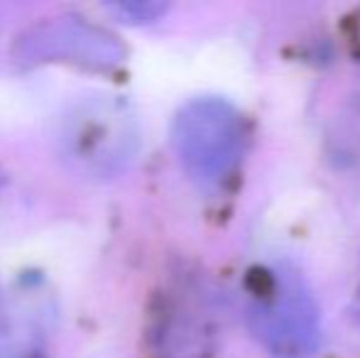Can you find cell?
I'll return each mask as SVG.
<instances>
[{
	"label": "cell",
	"instance_id": "cell-1",
	"mask_svg": "<svg viewBox=\"0 0 360 358\" xmlns=\"http://www.w3.org/2000/svg\"><path fill=\"white\" fill-rule=\"evenodd\" d=\"M140 148L135 113L123 98L89 94L62 115L59 150L64 162L84 177L110 179L125 172Z\"/></svg>",
	"mask_w": 360,
	"mask_h": 358
},
{
	"label": "cell",
	"instance_id": "cell-2",
	"mask_svg": "<svg viewBox=\"0 0 360 358\" xmlns=\"http://www.w3.org/2000/svg\"><path fill=\"white\" fill-rule=\"evenodd\" d=\"M248 324L277 358H304L319 344V307L307 282L287 265L260 268L250 275Z\"/></svg>",
	"mask_w": 360,
	"mask_h": 358
},
{
	"label": "cell",
	"instance_id": "cell-3",
	"mask_svg": "<svg viewBox=\"0 0 360 358\" xmlns=\"http://www.w3.org/2000/svg\"><path fill=\"white\" fill-rule=\"evenodd\" d=\"M248 143L243 115L216 96L191 98L172 120V145L184 172L201 186H221L236 174Z\"/></svg>",
	"mask_w": 360,
	"mask_h": 358
},
{
	"label": "cell",
	"instance_id": "cell-4",
	"mask_svg": "<svg viewBox=\"0 0 360 358\" xmlns=\"http://www.w3.org/2000/svg\"><path fill=\"white\" fill-rule=\"evenodd\" d=\"M13 57L20 64H74L91 72H113L128 59L118 34L81 15L49 18L18 34Z\"/></svg>",
	"mask_w": 360,
	"mask_h": 358
},
{
	"label": "cell",
	"instance_id": "cell-5",
	"mask_svg": "<svg viewBox=\"0 0 360 358\" xmlns=\"http://www.w3.org/2000/svg\"><path fill=\"white\" fill-rule=\"evenodd\" d=\"M49 319L52 305L37 282L0 292V358H47Z\"/></svg>",
	"mask_w": 360,
	"mask_h": 358
},
{
	"label": "cell",
	"instance_id": "cell-6",
	"mask_svg": "<svg viewBox=\"0 0 360 358\" xmlns=\"http://www.w3.org/2000/svg\"><path fill=\"white\" fill-rule=\"evenodd\" d=\"M214 339L209 307L196 295L174 292L157 317L152 358H211Z\"/></svg>",
	"mask_w": 360,
	"mask_h": 358
},
{
	"label": "cell",
	"instance_id": "cell-7",
	"mask_svg": "<svg viewBox=\"0 0 360 358\" xmlns=\"http://www.w3.org/2000/svg\"><path fill=\"white\" fill-rule=\"evenodd\" d=\"M108 10L113 15H118L123 23L130 25H147L160 20L167 13L165 3H157V0H135V3H113L108 5Z\"/></svg>",
	"mask_w": 360,
	"mask_h": 358
},
{
	"label": "cell",
	"instance_id": "cell-8",
	"mask_svg": "<svg viewBox=\"0 0 360 358\" xmlns=\"http://www.w3.org/2000/svg\"><path fill=\"white\" fill-rule=\"evenodd\" d=\"M338 145H343L348 158L360 162V91L353 98V106L346 115V135H338Z\"/></svg>",
	"mask_w": 360,
	"mask_h": 358
}]
</instances>
